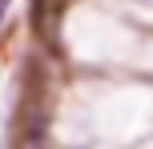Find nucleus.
Instances as JSON below:
<instances>
[{
    "label": "nucleus",
    "mask_w": 153,
    "mask_h": 149,
    "mask_svg": "<svg viewBox=\"0 0 153 149\" xmlns=\"http://www.w3.org/2000/svg\"><path fill=\"white\" fill-rule=\"evenodd\" d=\"M12 149H48V109L40 89L32 85L20 101V117H16V141Z\"/></svg>",
    "instance_id": "obj_1"
},
{
    "label": "nucleus",
    "mask_w": 153,
    "mask_h": 149,
    "mask_svg": "<svg viewBox=\"0 0 153 149\" xmlns=\"http://www.w3.org/2000/svg\"><path fill=\"white\" fill-rule=\"evenodd\" d=\"M4 8H8V0H0V16H4Z\"/></svg>",
    "instance_id": "obj_3"
},
{
    "label": "nucleus",
    "mask_w": 153,
    "mask_h": 149,
    "mask_svg": "<svg viewBox=\"0 0 153 149\" xmlns=\"http://www.w3.org/2000/svg\"><path fill=\"white\" fill-rule=\"evenodd\" d=\"M61 16L65 0H32V32L48 53H61Z\"/></svg>",
    "instance_id": "obj_2"
}]
</instances>
